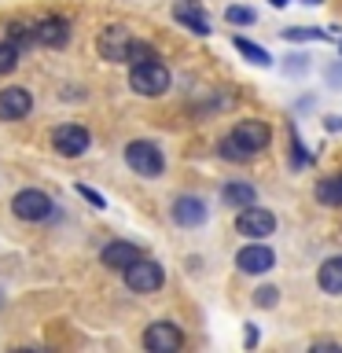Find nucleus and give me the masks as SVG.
I'll return each instance as SVG.
<instances>
[{
  "label": "nucleus",
  "instance_id": "1",
  "mask_svg": "<svg viewBox=\"0 0 342 353\" xmlns=\"http://www.w3.org/2000/svg\"><path fill=\"white\" fill-rule=\"evenodd\" d=\"M11 214L19 221H30V225H41V221H48L55 214V203L41 192V188H22V192L11 199Z\"/></svg>",
  "mask_w": 342,
  "mask_h": 353
},
{
  "label": "nucleus",
  "instance_id": "2",
  "mask_svg": "<svg viewBox=\"0 0 342 353\" xmlns=\"http://www.w3.org/2000/svg\"><path fill=\"white\" fill-rule=\"evenodd\" d=\"M129 88L140 96H162L170 88V70L159 63V59H148V63H137L129 70Z\"/></svg>",
  "mask_w": 342,
  "mask_h": 353
},
{
  "label": "nucleus",
  "instance_id": "3",
  "mask_svg": "<svg viewBox=\"0 0 342 353\" xmlns=\"http://www.w3.org/2000/svg\"><path fill=\"white\" fill-rule=\"evenodd\" d=\"M125 162H129V170L140 173V176H162V170H165L159 143H151V140H132L125 148Z\"/></svg>",
  "mask_w": 342,
  "mask_h": 353
},
{
  "label": "nucleus",
  "instance_id": "4",
  "mask_svg": "<svg viewBox=\"0 0 342 353\" xmlns=\"http://www.w3.org/2000/svg\"><path fill=\"white\" fill-rule=\"evenodd\" d=\"M165 280V272H162V265L159 261H151V258H137L125 269V287L129 291H137V294H151V291H159Z\"/></svg>",
  "mask_w": 342,
  "mask_h": 353
},
{
  "label": "nucleus",
  "instance_id": "5",
  "mask_svg": "<svg viewBox=\"0 0 342 353\" xmlns=\"http://www.w3.org/2000/svg\"><path fill=\"white\" fill-rule=\"evenodd\" d=\"M181 346H184V335L177 324H170V320H154V324L143 331V350H151V353H177Z\"/></svg>",
  "mask_w": 342,
  "mask_h": 353
},
{
  "label": "nucleus",
  "instance_id": "6",
  "mask_svg": "<svg viewBox=\"0 0 342 353\" xmlns=\"http://www.w3.org/2000/svg\"><path fill=\"white\" fill-rule=\"evenodd\" d=\"M236 232L247 236V239H265V236L276 232V217L261 206H243L239 217H236Z\"/></svg>",
  "mask_w": 342,
  "mask_h": 353
},
{
  "label": "nucleus",
  "instance_id": "7",
  "mask_svg": "<svg viewBox=\"0 0 342 353\" xmlns=\"http://www.w3.org/2000/svg\"><path fill=\"white\" fill-rule=\"evenodd\" d=\"M129 44H132V33H129L125 26H107V30L96 37V52L103 55L107 63H125Z\"/></svg>",
  "mask_w": 342,
  "mask_h": 353
},
{
  "label": "nucleus",
  "instance_id": "8",
  "mask_svg": "<svg viewBox=\"0 0 342 353\" xmlns=\"http://www.w3.org/2000/svg\"><path fill=\"white\" fill-rule=\"evenodd\" d=\"M70 41V22L59 15H44L33 22V44H44V48H63Z\"/></svg>",
  "mask_w": 342,
  "mask_h": 353
},
{
  "label": "nucleus",
  "instance_id": "9",
  "mask_svg": "<svg viewBox=\"0 0 342 353\" xmlns=\"http://www.w3.org/2000/svg\"><path fill=\"white\" fill-rule=\"evenodd\" d=\"M236 265H239V272H247V276H258V272H269L272 265H276V254L265 247L261 239H250L247 247H243L236 254Z\"/></svg>",
  "mask_w": 342,
  "mask_h": 353
},
{
  "label": "nucleus",
  "instance_id": "10",
  "mask_svg": "<svg viewBox=\"0 0 342 353\" xmlns=\"http://www.w3.org/2000/svg\"><path fill=\"white\" fill-rule=\"evenodd\" d=\"M232 140H236L243 151L258 154V151L269 148L272 132H269V125H265V121H254V118H247V121H239V125L232 129Z\"/></svg>",
  "mask_w": 342,
  "mask_h": 353
},
{
  "label": "nucleus",
  "instance_id": "11",
  "mask_svg": "<svg viewBox=\"0 0 342 353\" xmlns=\"http://www.w3.org/2000/svg\"><path fill=\"white\" fill-rule=\"evenodd\" d=\"M52 148L63 154V159H77V154L88 151V129L81 125H59L52 132Z\"/></svg>",
  "mask_w": 342,
  "mask_h": 353
},
{
  "label": "nucleus",
  "instance_id": "12",
  "mask_svg": "<svg viewBox=\"0 0 342 353\" xmlns=\"http://www.w3.org/2000/svg\"><path fill=\"white\" fill-rule=\"evenodd\" d=\"M30 107H33V96H30L22 85H8V88H0V118H4V121H19V118H26V114H30Z\"/></svg>",
  "mask_w": 342,
  "mask_h": 353
},
{
  "label": "nucleus",
  "instance_id": "13",
  "mask_svg": "<svg viewBox=\"0 0 342 353\" xmlns=\"http://www.w3.org/2000/svg\"><path fill=\"white\" fill-rule=\"evenodd\" d=\"M173 221H177V225H184V228L203 225V221H206V203L199 195H181L173 203Z\"/></svg>",
  "mask_w": 342,
  "mask_h": 353
},
{
  "label": "nucleus",
  "instance_id": "14",
  "mask_svg": "<svg viewBox=\"0 0 342 353\" xmlns=\"http://www.w3.org/2000/svg\"><path fill=\"white\" fill-rule=\"evenodd\" d=\"M173 19L181 22V26H188L192 33H199V37H206V33H210V22L203 15V8H199V0H177V4H173Z\"/></svg>",
  "mask_w": 342,
  "mask_h": 353
},
{
  "label": "nucleus",
  "instance_id": "15",
  "mask_svg": "<svg viewBox=\"0 0 342 353\" xmlns=\"http://www.w3.org/2000/svg\"><path fill=\"white\" fill-rule=\"evenodd\" d=\"M137 258H143L140 247H132V243H110V247H103V254H99V261L107 265V269H118V272H125Z\"/></svg>",
  "mask_w": 342,
  "mask_h": 353
},
{
  "label": "nucleus",
  "instance_id": "16",
  "mask_svg": "<svg viewBox=\"0 0 342 353\" xmlns=\"http://www.w3.org/2000/svg\"><path fill=\"white\" fill-rule=\"evenodd\" d=\"M221 203L243 210V206H254V203H258V192H254L250 184H243V181H232V184L221 188Z\"/></svg>",
  "mask_w": 342,
  "mask_h": 353
},
{
  "label": "nucleus",
  "instance_id": "17",
  "mask_svg": "<svg viewBox=\"0 0 342 353\" xmlns=\"http://www.w3.org/2000/svg\"><path fill=\"white\" fill-rule=\"evenodd\" d=\"M316 199H320V206H342V173L320 176L316 181Z\"/></svg>",
  "mask_w": 342,
  "mask_h": 353
},
{
  "label": "nucleus",
  "instance_id": "18",
  "mask_svg": "<svg viewBox=\"0 0 342 353\" xmlns=\"http://www.w3.org/2000/svg\"><path fill=\"white\" fill-rule=\"evenodd\" d=\"M316 280L328 294H342V258H328L324 265H320Z\"/></svg>",
  "mask_w": 342,
  "mask_h": 353
},
{
  "label": "nucleus",
  "instance_id": "19",
  "mask_svg": "<svg viewBox=\"0 0 342 353\" xmlns=\"http://www.w3.org/2000/svg\"><path fill=\"white\" fill-rule=\"evenodd\" d=\"M4 41H11L15 48H26V44H33V22L11 19L8 26H4Z\"/></svg>",
  "mask_w": 342,
  "mask_h": 353
},
{
  "label": "nucleus",
  "instance_id": "20",
  "mask_svg": "<svg viewBox=\"0 0 342 353\" xmlns=\"http://www.w3.org/2000/svg\"><path fill=\"white\" fill-rule=\"evenodd\" d=\"M148 59H159V55H154V48H151L148 41H137V37H132L129 52H125V63L137 66V63H148Z\"/></svg>",
  "mask_w": 342,
  "mask_h": 353
},
{
  "label": "nucleus",
  "instance_id": "21",
  "mask_svg": "<svg viewBox=\"0 0 342 353\" xmlns=\"http://www.w3.org/2000/svg\"><path fill=\"white\" fill-rule=\"evenodd\" d=\"M236 48H239L243 55H247L250 63H258V66H269V63H272V59H269V52L258 48V44H250L247 37H236Z\"/></svg>",
  "mask_w": 342,
  "mask_h": 353
},
{
  "label": "nucleus",
  "instance_id": "22",
  "mask_svg": "<svg viewBox=\"0 0 342 353\" xmlns=\"http://www.w3.org/2000/svg\"><path fill=\"white\" fill-rule=\"evenodd\" d=\"M217 151H221V159H228V162H250V159H254V154H250V151H243L232 137L221 140V148H217Z\"/></svg>",
  "mask_w": 342,
  "mask_h": 353
},
{
  "label": "nucleus",
  "instance_id": "23",
  "mask_svg": "<svg viewBox=\"0 0 342 353\" xmlns=\"http://www.w3.org/2000/svg\"><path fill=\"white\" fill-rule=\"evenodd\" d=\"M19 66V48L11 41H0V74H11Z\"/></svg>",
  "mask_w": 342,
  "mask_h": 353
},
{
  "label": "nucleus",
  "instance_id": "24",
  "mask_svg": "<svg viewBox=\"0 0 342 353\" xmlns=\"http://www.w3.org/2000/svg\"><path fill=\"white\" fill-rule=\"evenodd\" d=\"M287 41H324L328 33L324 30H309V26H294V30H283Z\"/></svg>",
  "mask_w": 342,
  "mask_h": 353
},
{
  "label": "nucleus",
  "instance_id": "25",
  "mask_svg": "<svg viewBox=\"0 0 342 353\" xmlns=\"http://www.w3.org/2000/svg\"><path fill=\"white\" fill-rule=\"evenodd\" d=\"M225 19L232 22V26H250V22H254V11L236 4V8H228V11H225Z\"/></svg>",
  "mask_w": 342,
  "mask_h": 353
},
{
  "label": "nucleus",
  "instance_id": "26",
  "mask_svg": "<svg viewBox=\"0 0 342 353\" xmlns=\"http://www.w3.org/2000/svg\"><path fill=\"white\" fill-rule=\"evenodd\" d=\"M254 302H258L261 309H272L276 305V287H261V291L254 294Z\"/></svg>",
  "mask_w": 342,
  "mask_h": 353
},
{
  "label": "nucleus",
  "instance_id": "27",
  "mask_svg": "<svg viewBox=\"0 0 342 353\" xmlns=\"http://www.w3.org/2000/svg\"><path fill=\"white\" fill-rule=\"evenodd\" d=\"M77 192H81L85 199H88V203H92L96 210H103L107 203H103V195H99V192H92V188H88V184H77Z\"/></svg>",
  "mask_w": 342,
  "mask_h": 353
},
{
  "label": "nucleus",
  "instance_id": "28",
  "mask_svg": "<svg viewBox=\"0 0 342 353\" xmlns=\"http://www.w3.org/2000/svg\"><path fill=\"white\" fill-rule=\"evenodd\" d=\"M328 81H331V85H339V81H342V66H339V63H335V66H328Z\"/></svg>",
  "mask_w": 342,
  "mask_h": 353
},
{
  "label": "nucleus",
  "instance_id": "29",
  "mask_svg": "<svg viewBox=\"0 0 342 353\" xmlns=\"http://www.w3.org/2000/svg\"><path fill=\"white\" fill-rule=\"evenodd\" d=\"M328 129H342V118H335V114H331V118H328Z\"/></svg>",
  "mask_w": 342,
  "mask_h": 353
},
{
  "label": "nucleus",
  "instance_id": "30",
  "mask_svg": "<svg viewBox=\"0 0 342 353\" xmlns=\"http://www.w3.org/2000/svg\"><path fill=\"white\" fill-rule=\"evenodd\" d=\"M269 4H276V8H283V4H287V0H269Z\"/></svg>",
  "mask_w": 342,
  "mask_h": 353
},
{
  "label": "nucleus",
  "instance_id": "31",
  "mask_svg": "<svg viewBox=\"0 0 342 353\" xmlns=\"http://www.w3.org/2000/svg\"><path fill=\"white\" fill-rule=\"evenodd\" d=\"M305 4H324V0H305Z\"/></svg>",
  "mask_w": 342,
  "mask_h": 353
},
{
  "label": "nucleus",
  "instance_id": "32",
  "mask_svg": "<svg viewBox=\"0 0 342 353\" xmlns=\"http://www.w3.org/2000/svg\"><path fill=\"white\" fill-rule=\"evenodd\" d=\"M339 52H342V41H339Z\"/></svg>",
  "mask_w": 342,
  "mask_h": 353
},
{
  "label": "nucleus",
  "instance_id": "33",
  "mask_svg": "<svg viewBox=\"0 0 342 353\" xmlns=\"http://www.w3.org/2000/svg\"><path fill=\"white\" fill-rule=\"evenodd\" d=\"M0 302H4V294H0Z\"/></svg>",
  "mask_w": 342,
  "mask_h": 353
}]
</instances>
